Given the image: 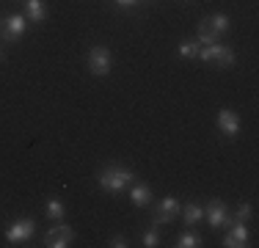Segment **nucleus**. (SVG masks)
I'll return each mask as SVG.
<instances>
[{
  "instance_id": "obj_19",
  "label": "nucleus",
  "mask_w": 259,
  "mask_h": 248,
  "mask_svg": "<svg viewBox=\"0 0 259 248\" xmlns=\"http://www.w3.org/2000/svg\"><path fill=\"white\" fill-rule=\"evenodd\" d=\"M141 240H144V245H146V248H157V245H160V234H157V229H146Z\"/></svg>"
},
{
  "instance_id": "obj_17",
  "label": "nucleus",
  "mask_w": 259,
  "mask_h": 248,
  "mask_svg": "<svg viewBox=\"0 0 259 248\" xmlns=\"http://www.w3.org/2000/svg\"><path fill=\"white\" fill-rule=\"evenodd\" d=\"M177 248H199L201 245V237L196 232H182L180 237H177Z\"/></svg>"
},
{
  "instance_id": "obj_8",
  "label": "nucleus",
  "mask_w": 259,
  "mask_h": 248,
  "mask_svg": "<svg viewBox=\"0 0 259 248\" xmlns=\"http://www.w3.org/2000/svg\"><path fill=\"white\" fill-rule=\"evenodd\" d=\"M180 207L182 204L177 201V196H165V198H160V201L155 204V223H171V221H177V215H180Z\"/></svg>"
},
{
  "instance_id": "obj_20",
  "label": "nucleus",
  "mask_w": 259,
  "mask_h": 248,
  "mask_svg": "<svg viewBox=\"0 0 259 248\" xmlns=\"http://www.w3.org/2000/svg\"><path fill=\"white\" fill-rule=\"evenodd\" d=\"M108 245H113V248H124L127 245V237L124 234H116V237H110V243Z\"/></svg>"
},
{
  "instance_id": "obj_2",
  "label": "nucleus",
  "mask_w": 259,
  "mask_h": 248,
  "mask_svg": "<svg viewBox=\"0 0 259 248\" xmlns=\"http://www.w3.org/2000/svg\"><path fill=\"white\" fill-rule=\"evenodd\" d=\"M229 30V17L226 14H212V17H204V20L199 22V30H196V42H199L201 47L204 45H215V42H221V36Z\"/></svg>"
},
{
  "instance_id": "obj_5",
  "label": "nucleus",
  "mask_w": 259,
  "mask_h": 248,
  "mask_svg": "<svg viewBox=\"0 0 259 248\" xmlns=\"http://www.w3.org/2000/svg\"><path fill=\"white\" fill-rule=\"evenodd\" d=\"M204 218H207L209 226L218 232V229H226L232 223V213H229V207H226L221 198H209L207 207H204Z\"/></svg>"
},
{
  "instance_id": "obj_1",
  "label": "nucleus",
  "mask_w": 259,
  "mask_h": 248,
  "mask_svg": "<svg viewBox=\"0 0 259 248\" xmlns=\"http://www.w3.org/2000/svg\"><path fill=\"white\" fill-rule=\"evenodd\" d=\"M97 182H100V188L105 193H121V190H127L130 185L135 182V174L121 163H110V166H105V169H100Z\"/></svg>"
},
{
  "instance_id": "obj_16",
  "label": "nucleus",
  "mask_w": 259,
  "mask_h": 248,
  "mask_svg": "<svg viewBox=\"0 0 259 248\" xmlns=\"http://www.w3.org/2000/svg\"><path fill=\"white\" fill-rule=\"evenodd\" d=\"M251 218H254V204L251 201H243L237 210H234V215H232L234 223H248Z\"/></svg>"
},
{
  "instance_id": "obj_11",
  "label": "nucleus",
  "mask_w": 259,
  "mask_h": 248,
  "mask_svg": "<svg viewBox=\"0 0 259 248\" xmlns=\"http://www.w3.org/2000/svg\"><path fill=\"white\" fill-rule=\"evenodd\" d=\"M229 232H226V237H224V248H245L248 245V229H245V223H229Z\"/></svg>"
},
{
  "instance_id": "obj_9",
  "label": "nucleus",
  "mask_w": 259,
  "mask_h": 248,
  "mask_svg": "<svg viewBox=\"0 0 259 248\" xmlns=\"http://www.w3.org/2000/svg\"><path fill=\"white\" fill-rule=\"evenodd\" d=\"M72 240H75V232H72L66 223H58V226H53L50 232L45 234V245L47 248H69Z\"/></svg>"
},
{
  "instance_id": "obj_14",
  "label": "nucleus",
  "mask_w": 259,
  "mask_h": 248,
  "mask_svg": "<svg viewBox=\"0 0 259 248\" xmlns=\"http://www.w3.org/2000/svg\"><path fill=\"white\" fill-rule=\"evenodd\" d=\"M180 213H182V221L188 223V226H193V223H199L201 218H204V207L196 204V201H188L185 207H180Z\"/></svg>"
},
{
  "instance_id": "obj_3",
  "label": "nucleus",
  "mask_w": 259,
  "mask_h": 248,
  "mask_svg": "<svg viewBox=\"0 0 259 248\" xmlns=\"http://www.w3.org/2000/svg\"><path fill=\"white\" fill-rule=\"evenodd\" d=\"M196 58L204 61V64H215V66H221V69H229V66L234 64V50L215 42V45L199 47V55H196Z\"/></svg>"
},
{
  "instance_id": "obj_13",
  "label": "nucleus",
  "mask_w": 259,
  "mask_h": 248,
  "mask_svg": "<svg viewBox=\"0 0 259 248\" xmlns=\"http://www.w3.org/2000/svg\"><path fill=\"white\" fill-rule=\"evenodd\" d=\"M25 17H28V22H45L47 3L45 0H25Z\"/></svg>"
},
{
  "instance_id": "obj_4",
  "label": "nucleus",
  "mask_w": 259,
  "mask_h": 248,
  "mask_svg": "<svg viewBox=\"0 0 259 248\" xmlns=\"http://www.w3.org/2000/svg\"><path fill=\"white\" fill-rule=\"evenodd\" d=\"M85 66H89L91 74L105 77V74H110V69H113V55H110L108 47L94 45V47L89 50V55H85Z\"/></svg>"
},
{
  "instance_id": "obj_15",
  "label": "nucleus",
  "mask_w": 259,
  "mask_h": 248,
  "mask_svg": "<svg viewBox=\"0 0 259 248\" xmlns=\"http://www.w3.org/2000/svg\"><path fill=\"white\" fill-rule=\"evenodd\" d=\"M45 215L50 221H64V215H66V207H64V201H61L58 196H50L45 201Z\"/></svg>"
},
{
  "instance_id": "obj_12",
  "label": "nucleus",
  "mask_w": 259,
  "mask_h": 248,
  "mask_svg": "<svg viewBox=\"0 0 259 248\" xmlns=\"http://www.w3.org/2000/svg\"><path fill=\"white\" fill-rule=\"evenodd\" d=\"M130 201H133L135 207H149L152 188L146 182H133V185H130Z\"/></svg>"
},
{
  "instance_id": "obj_22",
  "label": "nucleus",
  "mask_w": 259,
  "mask_h": 248,
  "mask_svg": "<svg viewBox=\"0 0 259 248\" xmlns=\"http://www.w3.org/2000/svg\"><path fill=\"white\" fill-rule=\"evenodd\" d=\"M0 58H3V53H0Z\"/></svg>"
},
{
  "instance_id": "obj_21",
  "label": "nucleus",
  "mask_w": 259,
  "mask_h": 248,
  "mask_svg": "<svg viewBox=\"0 0 259 248\" xmlns=\"http://www.w3.org/2000/svg\"><path fill=\"white\" fill-rule=\"evenodd\" d=\"M116 3H119V6H133L135 0H116Z\"/></svg>"
},
{
  "instance_id": "obj_18",
  "label": "nucleus",
  "mask_w": 259,
  "mask_h": 248,
  "mask_svg": "<svg viewBox=\"0 0 259 248\" xmlns=\"http://www.w3.org/2000/svg\"><path fill=\"white\" fill-rule=\"evenodd\" d=\"M199 42L196 39H185V42H180V55L182 58H196V55H199Z\"/></svg>"
},
{
  "instance_id": "obj_10",
  "label": "nucleus",
  "mask_w": 259,
  "mask_h": 248,
  "mask_svg": "<svg viewBox=\"0 0 259 248\" xmlns=\"http://www.w3.org/2000/svg\"><path fill=\"white\" fill-rule=\"evenodd\" d=\"M215 124H218V130L226 135V138H234V135L240 133V116L234 113L232 108L218 110V116H215Z\"/></svg>"
},
{
  "instance_id": "obj_6",
  "label": "nucleus",
  "mask_w": 259,
  "mask_h": 248,
  "mask_svg": "<svg viewBox=\"0 0 259 248\" xmlns=\"http://www.w3.org/2000/svg\"><path fill=\"white\" fill-rule=\"evenodd\" d=\"M33 232H36V221L33 218H17L9 229H6V243L9 245H22V243H28V240L33 237Z\"/></svg>"
},
{
  "instance_id": "obj_7",
  "label": "nucleus",
  "mask_w": 259,
  "mask_h": 248,
  "mask_svg": "<svg viewBox=\"0 0 259 248\" xmlns=\"http://www.w3.org/2000/svg\"><path fill=\"white\" fill-rule=\"evenodd\" d=\"M28 30V17L22 14H9L3 22V28H0V39L6 42V45H11V42L22 39V33Z\"/></svg>"
}]
</instances>
